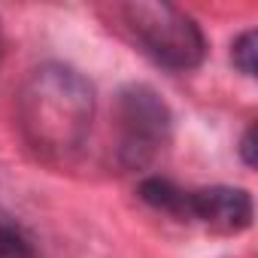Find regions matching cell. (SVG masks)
Returning <instances> with one entry per match:
<instances>
[{"mask_svg": "<svg viewBox=\"0 0 258 258\" xmlns=\"http://www.w3.org/2000/svg\"><path fill=\"white\" fill-rule=\"evenodd\" d=\"M173 115L149 85H127L115 97V158L124 170H146L170 143Z\"/></svg>", "mask_w": 258, "mask_h": 258, "instance_id": "3", "label": "cell"}, {"mask_svg": "<svg viewBox=\"0 0 258 258\" xmlns=\"http://www.w3.org/2000/svg\"><path fill=\"white\" fill-rule=\"evenodd\" d=\"M255 52H258V40H255V28L243 31L234 46H231V58H234V67L243 73V76H255Z\"/></svg>", "mask_w": 258, "mask_h": 258, "instance_id": "6", "label": "cell"}, {"mask_svg": "<svg viewBox=\"0 0 258 258\" xmlns=\"http://www.w3.org/2000/svg\"><path fill=\"white\" fill-rule=\"evenodd\" d=\"M121 22L134 43L161 67L185 73L195 70L207 55V37L201 25L179 7L170 4H124L118 7Z\"/></svg>", "mask_w": 258, "mask_h": 258, "instance_id": "2", "label": "cell"}, {"mask_svg": "<svg viewBox=\"0 0 258 258\" xmlns=\"http://www.w3.org/2000/svg\"><path fill=\"white\" fill-rule=\"evenodd\" d=\"M140 198L176 219H191L225 234H237L252 225V198L246 188L210 185V188H179L170 179L149 176L140 182Z\"/></svg>", "mask_w": 258, "mask_h": 258, "instance_id": "4", "label": "cell"}, {"mask_svg": "<svg viewBox=\"0 0 258 258\" xmlns=\"http://www.w3.org/2000/svg\"><path fill=\"white\" fill-rule=\"evenodd\" d=\"M240 158H243L246 167H255V161H258V155H255V124L246 127V134L240 140Z\"/></svg>", "mask_w": 258, "mask_h": 258, "instance_id": "7", "label": "cell"}, {"mask_svg": "<svg viewBox=\"0 0 258 258\" xmlns=\"http://www.w3.org/2000/svg\"><path fill=\"white\" fill-rule=\"evenodd\" d=\"M0 61H4V31H0Z\"/></svg>", "mask_w": 258, "mask_h": 258, "instance_id": "8", "label": "cell"}, {"mask_svg": "<svg viewBox=\"0 0 258 258\" xmlns=\"http://www.w3.org/2000/svg\"><path fill=\"white\" fill-rule=\"evenodd\" d=\"M16 121L22 140L37 158L67 161L91 134L94 88L79 70L46 61L25 76L16 94Z\"/></svg>", "mask_w": 258, "mask_h": 258, "instance_id": "1", "label": "cell"}, {"mask_svg": "<svg viewBox=\"0 0 258 258\" xmlns=\"http://www.w3.org/2000/svg\"><path fill=\"white\" fill-rule=\"evenodd\" d=\"M0 258H37L34 243L13 222H0Z\"/></svg>", "mask_w": 258, "mask_h": 258, "instance_id": "5", "label": "cell"}]
</instances>
